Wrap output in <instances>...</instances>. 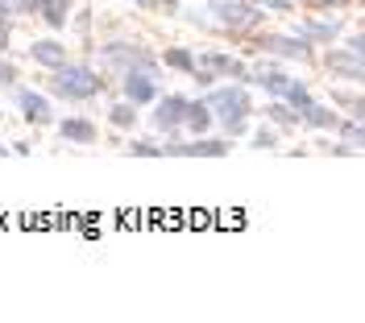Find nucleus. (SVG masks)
<instances>
[{
    "label": "nucleus",
    "mask_w": 365,
    "mask_h": 323,
    "mask_svg": "<svg viewBox=\"0 0 365 323\" xmlns=\"http://www.w3.org/2000/svg\"><path fill=\"white\" fill-rule=\"evenodd\" d=\"M100 83H104V79H96L88 67H67V63L54 75V92L67 95V100H88V95L100 92Z\"/></svg>",
    "instance_id": "nucleus-2"
},
{
    "label": "nucleus",
    "mask_w": 365,
    "mask_h": 323,
    "mask_svg": "<svg viewBox=\"0 0 365 323\" xmlns=\"http://www.w3.org/2000/svg\"><path fill=\"white\" fill-rule=\"evenodd\" d=\"M207 112H216L228 125V133H245V112H250V100L245 92L237 88H225V92H212L207 95Z\"/></svg>",
    "instance_id": "nucleus-1"
},
{
    "label": "nucleus",
    "mask_w": 365,
    "mask_h": 323,
    "mask_svg": "<svg viewBox=\"0 0 365 323\" xmlns=\"http://www.w3.org/2000/svg\"><path fill=\"white\" fill-rule=\"evenodd\" d=\"M129 154H141V158H158L162 149L154 145V141H133V145H129Z\"/></svg>",
    "instance_id": "nucleus-20"
},
{
    "label": "nucleus",
    "mask_w": 365,
    "mask_h": 323,
    "mask_svg": "<svg viewBox=\"0 0 365 323\" xmlns=\"http://www.w3.org/2000/svg\"><path fill=\"white\" fill-rule=\"evenodd\" d=\"M303 120H307V125H316V129H341V120L328 112V108H316V104H307V108H303Z\"/></svg>",
    "instance_id": "nucleus-12"
},
{
    "label": "nucleus",
    "mask_w": 365,
    "mask_h": 323,
    "mask_svg": "<svg viewBox=\"0 0 365 323\" xmlns=\"http://www.w3.org/2000/svg\"><path fill=\"white\" fill-rule=\"evenodd\" d=\"M133 120H137L133 104H116V108H113V125H116V129H129Z\"/></svg>",
    "instance_id": "nucleus-17"
},
{
    "label": "nucleus",
    "mask_w": 365,
    "mask_h": 323,
    "mask_svg": "<svg viewBox=\"0 0 365 323\" xmlns=\"http://www.w3.org/2000/svg\"><path fill=\"white\" fill-rule=\"evenodd\" d=\"M287 100H291V104H299V108H307V104H312V95H307V88H299V83H287Z\"/></svg>",
    "instance_id": "nucleus-19"
},
{
    "label": "nucleus",
    "mask_w": 365,
    "mask_h": 323,
    "mask_svg": "<svg viewBox=\"0 0 365 323\" xmlns=\"http://www.w3.org/2000/svg\"><path fill=\"white\" fill-rule=\"evenodd\" d=\"M42 0H0V13H29V9H38Z\"/></svg>",
    "instance_id": "nucleus-18"
},
{
    "label": "nucleus",
    "mask_w": 365,
    "mask_h": 323,
    "mask_svg": "<svg viewBox=\"0 0 365 323\" xmlns=\"http://www.w3.org/2000/svg\"><path fill=\"white\" fill-rule=\"evenodd\" d=\"M182 125H191L195 133H204L207 125H212V112H207V104H187V116H182Z\"/></svg>",
    "instance_id": "nucleus-13"
},
{
    "label": "nucleus",
    "mask_w": 365,
    "mask_h": 323,
    "mask_svg": "<svg viewBox=\"0 0 365 323\" xmlns=\"http://www.w3.org/2000/svg\"><path fill=\"white\" fill-rule=\"evenodd\" d=\"M38 13L46 17V25H54V29H58V25H67V0H42V4H38Z\"/></svg>",
    "instance_id": "nucleus-11"
},
{
    "label": "nucleus",
    "mask_w": 365,
    "mask_h": 323,
    "mask_svg": "<svg viewBox=\"0 0 365 323\" xmlns=\"http://www.w3.org/2000/svg\"><path fill=\"white\" fill-rule=\"evenodd\" d=\"M166 67H179V70H195V58L187 50H166Z\"/></svg>",
    "instance_id": "nucleus-16"
},
{
    "label": "nucleus",
    "mask_w": 365,
    "mask_h": 323,
    "mask_svg": "<svg viewBox=\"0 0 365 323\" xmlns=\"http://www.w3.org/2000/svg\"><path fill=\"white\" fill-rule=\"evenodd\" d=\"M34 63L58 70L63 63H67V46H63V42H38V46H34Z\"/></svg>",
    "instance_id": "nucleus-9"
},
{
    "label": "nucleus",
    "mask_w": 365,
    "mask_h": 323,
    "mask_svg": "<svg viewBox=\"0 0 365 323\" xmlns=\"http://www.w3.org/2000/svg\"><path fill=\"white\" fill-rule=\"evenodd\" d=\"M63 137L79 141V145H91L96 141V125H88V120H63Z\"/></svg>",
    "instance_id": "nucleus-10"
},
{
    "label": "nucleus",
    "mask_w": 365,
    "mask_h": 323,
    "mask_svg": "<svg viewBox=\"0 0 365 323\" xmlns=\"http://www.w3.org/2000/svg\"><path fill=\"white\" fill-rule=\"evenodd\" d=\"M274 141H278V137H274L270 129H262V133H257V137H253V145H257V149H270Z\"/></svg>",
    "instance_id": "nucleus-21"
},
{
    "label": "nucleus",
    "mask_w": 365,
    "mask_h": 323,
    "mask_svg": "<svg viewBox=\"0 0 365 323\" xmlns=\"http://www.w3.org/2000/svg\"><path fill=\"white\" fill-rule=\"evenodd\" d=\"M182 116H187V100H182V95H166V100H158L154 125H158V129H179Z\"/></svg>",
    "instance_id": "nucleus-4"
},
{
    "label": "nucleus",
    "mask_w": 365,
    "mask_h": 323,
    "mask_svg": "<svg viewBox=\"0 0 365 323\" xmlns=\"http://www.w3.org/2000/svg\"><path fill=\"white\" fill-rule=\"evenodd\" d=\"M162 154H182V158H225V141H191V145H166Z\"/></svg>",
    "instance_id": "nucleus-5"
},
{
    "label": "nucleus",
    "mask_w": 365,
    "mask_h": 323,
    "mask_svg": "<svg viewBox=\"0 0 365 323\" xmlns=\"http://www.w3.org/2000/svg\"><path fill=\"white\" fill-rule=\"evenodd\" d=\"M212 13H220V21H225L228 29H250V25L262 21V13H253L250 4H241V0H216Z\"/></svg>",
    "instance_id": "nucleus-3"
},
{
    "label": "nucleus",
    "mask_w": 365,
    "mask_h": 323,
    "mask_svg": "<svg viewBox=\"0 0 365 323\" xmlns=\"http://www.w3.org/2000/svg\"><path fill=\"white\" fill-rule=\"evenodd\" d=\"M328 67L349 75V79L357 83V79H361V50H332V54H328Z\"/></svg>",
    "instance_id": "nucleus-7"
},
{
    "label": "nucleus",
    "mask_w": 365,
    "mask_h": 323,
    "mask_svg": "<svg viewBox=\"0 0 365 323\" xmlns=\"http://www.w3.org/2000/svg\"><path fill=\"white\" fill-rule=\"evenodd\" d=\"M125 95H129V104H150V100H154V79H150V70H129Z\"/></svg>",
    "instance_id": "nucleus-6"
},
{
    "label": "nucleus",
    "mask_w": 365,
    "mask_h": 323,
    "mask_svg": "<svg viewBox=\"0 0 365 323\" xmlns=\"http://www.w3.org/2000/svg\"><path fill=\"white\" fill-rule=\"evenodd\" d=\"M270 112H274V120H278V125H291V120H295V116H291V108H282V104H274Z\"/></svg>",
    "instance_id": "nucleus-22"
},
{
    "label": "nucleus",
    "mask_w": 365,
    "mask_h": 323,
    "mask_svg": "<svg viewBox=\"0 0 365 323\" xmlns=\"http://www.w3.org/2000/svg\"><path fill=\"white\" fill-rule=\"evenodd\" d=\"M270 50L287 54V58H307V42H291V38H274Z\"/></svg>",
    "instance_id": "nucleus-15"
},
{
    "label": "nucleus",
    "mask_w": 365,
    "mask_h": 323,
    "mask_svg": "<svg viewBox=\"0 0 365 323\" xmlns=\"http://www.w3.org/2000/svg\"><path fill=\"white\" fill-rule=\"evenodd\" d=\"M17 104H21V116H25V120H34V125H46V120H50V104H46V95L21 92V95H17Z\"/></svg>",
    "instance_id": "nucleus-8"
},
{
    "label": "nucleus",
    "mask_w": 365,
    "mask_h": 323,
    "mask_svg": "<svg viewBox=\"0 0 365 323\" xmlns=\"http://www.w3.org/2000/svg\"><path fill=\"white\" fill-rule=\"evenodd\" d=\"M266 4H270V9H291L295 0H266Z\"/></svg>",
    "instance_id": "nucleus-23"
},
{
    "label": "nucleus",
    "mask_w": 365,
    "mask_h": 323,
    "mask_svg": "<svg viewBox=\"0 0 365 323\" xmlns=\"http://www.w3.org/2000/svg\"><path fill=\"white\" fill-rule=\"evenodd\" d=\"M13 79V70H9V63H0V83H9Z\"/></svg>",
    "instance_id": "nucleus-24"
},
{
    "label": "nucleus",
    "mask_w": 365,
    "mask_h": 323,
    "mask_svg": "<svg viewBox=\"0 0 365 323\" xmlns=\"http://www.w3.org/2000/svg\"><path fill=\"white\" fill-rule=\"evenodd\" d=\"M257 83H262V88H266V92L282 95V92H287V83H291V79H287V75H282V70H262V75H257Z\"/></svg>",
    "instance_id": "nucleus-14"
}]
</instances>
